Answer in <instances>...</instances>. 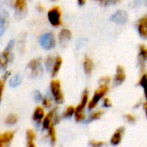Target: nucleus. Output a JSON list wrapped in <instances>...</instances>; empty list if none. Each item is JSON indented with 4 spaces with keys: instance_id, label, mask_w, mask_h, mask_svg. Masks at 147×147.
<instances>
[{
    "instance_id": "nucleus-1",
    "label": "nucleus",
    "mask_w": 147,
    "mask_h": 147,
    "mask_svg": "<svg viewBox=\"0 0 147 147\" xmlns=\"http://www.w3.org/2000/svg\"><path fill=\"white\" fill-rule=\"evenodd\" d=\"M110 83H111L110 77L104 76V77L101 78L100 82H99V86L94 91L92 97L90 98L88 107H87L89 110L91 111L93 109H96L98 106V103L100 102H102V100L107 96L108 92L109 91Z\"/></svg>"
},
{
    "instance_id": "nucleus-2",
    "label": "nucleus",
    "mask_w": 147,
    "mask_h": 147,
    "mask_svg": "<svg viewBox=\"0 0 147 147\" xmlns=\"http://www.w3.org/2000/svg\"><path fill=\"white\" fill-rule=\"evenodd\" d=\"M89 101H90V93L87 90H85L81 96L79 103L75 108L74 118L77 122H83L86 120V115L84 111L85 109L88 107Z\"/></svg>"
},
{
    "instance_id": "nucleus-3",
    "label": "nucleus",
    "mask_w": 147,
    "mask_h": 147,
    "mask_svg": "<svg viewBox=\"0 0 147 147\" xmlns=\"http://www.w3.org/2000/svg\"><path fill=\"white\" fill-rule=\"evenodd\" d=\"M50 90L52 92V95L54 98V101L60 104L64 102V94L61 90V84L60 81L58 79H53L50 83Z\"/></svg>"
},
{
    "instance_id": "nucleus-4",
    "label": "nucleus",
    "mask_w": 147,
    "mask_h": 147,
    "mask_svg": "<svg viewBox=\"0 0 147 147\" xmlns=\"http://www.w3.org/2000/svg\"><path fill=\"white\" fill-rule=\"evenodd\" d=\"M62 13L59 6H54L47 12V18L49 22L53 27H59L62 25Z\"/></svg>"
},
{
    "instance_id": "nucleus-5",
    "label": "nucleus",
    "mask_w": 147,
    "mask_h": 147,
    "mask_svg": "<svg viewBox=\"0 0 147 147\" xmlns=\"http://www.w3.org/2000/svg\"><path fill=\"white\" fill-rule=\"evenodd\" d=\"M14 47V40H10L7 47H5L4 51L0 54V68L1 69H5L7 67L8 63L11 60L12 55H11V51Z\"/></svg>"
},
{
    "instance_id": "nucleus-6",
    "label": "nucleus",
    "mask_w": 147,
    "mask_h": 147,
    "mask_svg": "<svg viewBox=\"0 0 147 147\" xmlns=\"http://www.w3.org/2000/svg\"><path fill=\"white\" fill-rule=\"evenodd\" d=\"M40 43L41 47L46 50L53 49L55 47V38L54 34L53 33H47L40 36Z\"/></svg>"
},
{
    "instance_id": "nucleus-7",
    "label": "nucleus",
    "mask_w": 147,
    "mask_h": 147,
    "mask_svg": "<svg viewBox=\"0 0 147 147\" xmlns=\"http://www.w3.org/2000/svg\"><path fill=\"white\" fill-rule=\"evenodd\" d=\"M127 79V74L126 70L122 65H117L115 69V74L114 76L113 82L115 85H121Z\"/></svg>"
},
{
    "instance_id": "nucleus-8",
    "label": "nucleus",
    "mask_w": 147,
    "mask_h": 147,
    "mask_svg": "<svg viewBox=\"0 0 147 147\" xmlns=\"http://www.w3.org/2000/svg\"><path fill=\"white\" fill-rule=\"evenodd\" d=\"M136 27L140 36L143 39L147 40V15L138 20Z\"/></svg>"
},
{
    "instance_id": "nucleus-9",
    "label": "nucleus",
    "mask_w": 147,
    "mask_h": 147,
    "mask_svg": "<svg viewBox=\"0 0 147 147\" xmlns=\"http://www.w3.org/2000/svg\"><path fill=\"white\" fill-rule=\"evenodd\" d=\"M28 68L30 70V72H31V76L32 77H37V76H39V74L42 71L40 59H32L28 64Z\"/></svg>"
},
{
    "instance_id": "nucleus-10",
    "label": "nucleus",
    "mask_w": 147,
    "mask_h": 147,
    "mask_svg": "<svg viewBox=\"0 0 147 147\" xmlns=\"http://www.w3.org/2000/svg\"><path fill=\"white\" fill-rule=\"evenodd\" d=\"M124 134H125V127H118L115 132L114 134H112L110 140H109V142L112 146H118L121 143L122 140H123V137H124Z\"/></svg>"
},
{
    "instance_id": "nucleus-11",
    "label": "nucleus",
    "mask_w": 147,
    "mask_h": 147,
    "mask_svg": "<svg viewBox=\"0 0 147 147\" xmlns=\"http://www.w3.org/2000/svg\"><path fill=\"white\" fill-rule=\"evenodd\" d=\"M139 64L140 65V70L145 71L146 63L147 61V47L144 44H140L139 46Z\"/></svg>"
},
{
    "instance_id": "nucleus-12",
    "label": "nucleus",
    "mask_w": 147,
    "mask_h": 147,
    "mask_svg": "<svg viewBox=\"0 0 147 147\" xmlns=\"http://www.w3.org/2000/svg\"><path fill=\"white\" fill-rule=\"evenodd\" d=\"M54 120H58V116L56 115V109H53L51 110L47 115H46L44 117V120H43V122H42V126H43V128L44 129H48L53 124V122L54 121ZM54 124H55V121H54Z\"/></svg>"
},
{
    "instance_id": "nucleus-13",
    "label": "nucleus",
    "mask_w": 147,
    "mask_h": 147,
    "mask_svg": "<svg viewBox=\"0 0 147 147\" xmlns=\"http://www.w3.org/2000/svg\"><path fill=\"white\" fill-rule=\"evenodd\" d=\"M83 68L86 75H90L92 73L94 70V61L92 60L91 58L88 56L84 57V61H83Z\"/></svg>"
},
{
    "instance_id": "nucleus-14",
    "label": "nucleus",
    "mask_w": 147,
    "mask_h": 147,
    "mask_svg": "<svg viewBox=\"0 0 147 147\" xmlns=\"http://www.w3.org/2000/svg\"><path fill=\"white\" fill-rule=\"evenodd\" d=\"M72 34L71 32V30L67 29V28H63L61 29V31L59 34V42L61 44H65L67 41H69L71 39Z\"/></svg>"
},
{
    "instance_id": "nucleus-15",
    "label": "nucleus",
    "mask_w": 147,
    "mask_h": 147,
    "mask_svg": "<svg viewBox=\"0 0 147 147\" xmlns=\"http://www.w3.org/2000/svg\"><path fill=\"white\" fill-rule=\"evenodd\" d=\"M62 63H63V59L61 57H56V59H54V62H53V67H52V70H51V72H52V77H55L58 75L61 66H62Z\"/></svg>"
},
{
    "instance_id": "nucleus-16",
    "label": "nucleus",
    "mask_w": 147,
    "mask_h": 147,
    "mask_svg": "<svg viewBox=\"0 0 147 147\" xmlns=\"http://www.w3.org/2000/svg\"><path fill=\"white\" fill-rule=\"evenodd\" d=\"M139 85L143 89L145 99L147 101V71H142V74L139 80Z\"/></svg>"
},
{
    "instance_id": "nucleus-17",
    "label": "nucleus",
    "mask_w": 147,
    "mask_h": 147,
    "mask_svg": "<svg viewBox=\"0 0 147 147\" xmlns=\"http://www.w3.org/2000/svg\"><path fill=\"white\" fill-rule=\"evenodd\" d=\"M6 24H7V15L0 5V35H2L4 33Z\"/></svg>"
},
{
    "instance_id": "nucleus-18",
    "label": "nucleus",
    "mask_w": 147,
    "mask_h": 147,
    "mask_svg": "<svg viewBox=\"0 0 147 147\" xmlns=\"http://www.w3.org/2000/svg\"><path fill=\"white\" fill-rule=\"evenodd\" d=\"M14 137V133L13 132H6L0 135V147L3 146L5 144H8L9 142L11 141V140Z\"/></svg>"
},
{
    "instance_id": "nucleus-19",
    "label": "nucleus",
    "mask_w": 147,
    "mask_h": 147,
    "mask_svg": "<svg viewBox=\"0 0 147 147\" xmlns=\"http://www.w3.org/2000/svg\"><path fill=\"white\" fill-rule=\"evenodd\" d=\"M103 114H104L103 110H101V109L95 110V109H93L89 115V121H95L100 120L102 117Z\"/></svg>"
},
{
    "instance_id": "nucleus-20",
    "label": "nucleus",
    "mask_w": 147,
    "mask_h": 147,
    "mask_svg": "<svg viewBox=\"0 0 147 147\" xmlns=\"http://www.w3.org/2000/svg\"><path fill=\"white\" fill-rule=\"evenodd\" d=\"M44 116H45L44 109L41 107H37L34 112V115H33L34 120L37 122H40L42 121V119L44 118Z\"/></svg>"
},
{
    "instance_id": "nucleus-21",
    "label": "nucleus",
    "mask_w": 147,
    "mask_h": 147,
    "mask_svg": "<svg viewBox=\"0 0 147 147\" xmlns=\"http://www.w3.org/2000/svg\"><path fill=\"white\" fill-rule=\"evenodd\" d=\"M47 130H48V136H49V138H50V140H51L52 144L53 145V144H55L56 140H57V138H56V130H55V127H54L53 125H52Z\"/></svg>"
},
{
    "instance_id": "nucleus-22",
    "label": "nucleus",
    "mask_w": 147,
    "mask_h": 147,
    "mask_svg": "<svg viewBox=\"0 0 147 147\" xmlns=\"http://www.w3.org/2000/svg\"><path fill=\"white\" fill-rule=\"evenodd\" d=\"M15 7L17 11L19 12L23 11L26 8V0H16Z\"/></svg>"
},
{
    "instance_id": "nucleus-23",
    "label": "nucleus",
    "mask_w": 147,
    "mask_h": 147,
    "mask_svg": "<svg viewBox=\"0 0 147 147\" xmlns=\"http://www.w3.org/2000/svg\"><path fill=\"white\" fill-rule=\"evenodd\" d=\"M21 82H22V77H21V75L16 74V75H15V76L10 79L9 84H10V86L16 87V86L19 85V84H21Z\"/></svg>"
},
{
    "instance_id": "nucleus-24",
    "label": "nucleus",
    "mask_w": 147,
    "mask_h": 147,
    "mask_svg": "<svg viewBox=\"0 0 147 147\" xmlns=\"http://www.w3.org/2000/svg\"><path fill=\"white\" fill-rule=\"evenodd\" d=\"M74 114H75V107L73 106H68L65 110L64 111V117L65 118H70L71 116H74Z\"/></svg>"
},
{
    "instance_id": "nucleus-25",
    "label": "nucleus",
    "mask_w": 147,
    "mask_h": 147,
    "mask_svg": "<svg viewBox=\"0 0 147 147\" xmlns=\"http://www.w3.org/2000/svg\"><path fill=\"white\" fill-rule=\"evenodd\" d=\"M18 118H17V115H15V114H10L9 115H8V117L6 118V121L5 122L8 124V125H13L15 123H16Z\"/></svg>"
},
{
    "instance_id": "nucleus-26",
    "label": "nucleus",
    "mask_w": 147,
    "mask_h": 147,
    "mask_svg": "<svg viewBox=\"0 0 147 147\" xmlns=\"http://www.w3.org/2000/svg\"><path fill=\"white\" fill-rule=\"evenodd\" d=\"M89 145L92 147H102L105 146V142L102 140H92L90 141Z\"/></svg>"
},
{
    "instance_id": "nucleus-27",
    "label": "nucleus",
    "mask_w": 147,
    "mask_h": 147,
    "mask_svg": "<svg viewBox=\"0 0 147 147\" xmlns=\"http://www.w3.org/2000/svg\"><path fill=\"white\" fill-rule=\"evenodd\" d=\"M102 107L105 108V109H109V108L112 107L113 103H112L111 100H110L109 97L105 96V97L102 100Z\"/></svg>"
},
{
    "instance_id": "nucleus-28",
    "label": "nucleus",
    "mask_w": 147,
    "mask_h": 147,
    "mask_svg": "<svg viewBox=\"0 0 147 147\" xmlns=\"http://www.w3.org/2000/svg\"><path fill=\"white\" fill-rule=\"evenodd\" d=\"M124 117H125V120L131 124L136 122V116L133 114H127V115H125Z\"/></svg>"
},
{
    "instance_id": "nucleus-29",
    "label": "nucleus",
    "mask_w": 147,
    "mask_h": 147,
    "mask_svg": "<svg viewBox=\"0 0 147 147\" xmlns=\"http://www.w3.org/2000/svg\"><path fill=\"white\" fill-rule=\"evenodd\" d=\"M27 138H28V141H34V140L35 139V137H36V134H35V133L33 131V130H31V129H29V130H28L27 131Z\"/></svg>"
},
{
    "instance_id": "nucleus-30",
    "label": "nucleus",
    "mask_w": 147,
    "mask_h": 147,
    "mask_svg": "<svg viewBox=\"0 0 147 147\" xmlns=\"http://www.w3.org/2000/svg\"><path fill=\"white\" fill-rule=\"evenodd\" d=\"M42 104L44 107L46 108H50L51 105H52V101L50 98L48 97H45V98H42Z\"/></svg>"
},
{
    "instance_id": "nucleus-31",
    "label": "nucleus",
    "mask_w": 147,
    "mask_h": 147,
    "mask_svg": "<svg viewBox=\"0 0 147 147\" xmlns=\"http://www.w3.org/2000/svg\"><path fill=\"white\" fill-rule=\"evenodd\" d=\"M53 62H54V60L52 59V57H48V58H47V61H46L47 68V69L52 68V67H53Z\"/></svg>"
},
{
    "instance_id": "nucleus-32",
    "label": "nucleus",
    "mask_w": 147,
    "mask_h": 147,
    "mask_svg": "<svg viewBox=\"0 0 147 147\" xmlns=\"http://www.w3.org/2000/svg\"><path fill=\"white\" fill-rule=\"evenodd\" d=\"M121 2V0H106V2L103 3L105 5H112V4H117Z\"/></svg>"
},
{
    "instance_id": "nucleus-33",
    "label": "nucleus",
    "mask_w": 147,
    "mask_h": 147,
    "mask_svg": "<svg viewBox=\"0 0 147 147\" xmlns=\"http://www.w3.org/2000/svg\"><path fill=\"white\" fill-rule=\"evenodd\" d=\"M34 96L36 101H42V96L39 91H35L34 94Z\"/></svg>"
},
{
    "instance_id": "nucleus-34",
    "label": "nucleus",
    "mask_w": 147,
    "mask_h": 147,
    "mask_svg": "<svg viewBox=\"0 0 147 147\" xmlns=\"http://www.w3.org/2000/svg\"><path fill=\"white\" fill-rule=\"evenodd\" d=\"M3 87H4L3 80H0V102H1V100H2V96H3Z\"/></svg>"
},
{
    "instance_id": "nucleus-35",
    "label": "nucleus",
    "mask_w": 147,
    "mask_h": 147,
    "mask_svg": "<svg viewBox=\"0 0 147 147\" xmlns=\"http://www.w3.org/2000/svg\"><path fill=\"white\" fill-rule=\"evenodd\" d=\"M143 109H144V111H145V114H146V116L147 118V101L146 100L145 102H144V103H143Z\"/></svg>"
},
{
    "instance_id": "nucleus-36",
    "label": "nucleus",
    "mask_w": 147,
    "mask_h": 147,
    "mask_svg": "<svg viewBox=\"0 0 147 147\" xmlns=\"http://www.w3.org/2000/svg\"><path fill=\"white\" fill-rule=\"evenodd\" d=\"M86 2H87V0H78V3L81 6L84 5L86 3Z\"/></svg>"
},
{
    "instance_id": "nucleus-37",
    "label": "nucleus",
    "mask_w": 147,
    "mask_h": 147,
    "mask_svg": "<svg viewBox=\"0 0 147 147\" xmlns=\"http://www.w3.org/2000/svg\"><path fill=\"white\" fill-rule=\"evenodd\" d=\"M28 146L34 147L35 146V145L34 144V142H33V141H28Z\"/></svg>"
},
{
    "instance_id": "nucleus-38",
    "label": "nucleus",
    "mask_w": 147,
    "mask_h": 147,
    "mask_svg": "<svg viewBox=\"0 0 147 147\" xmlns=\"http://www.w3.org/2000/svg\"><path fill=\"white\" fill-rule=\"evenodd\" d=\"M37 8H38V10H40V11H42V10H43V7H42L40 4H38Z\"/></svg>"
},
{
    "instance_id": "nucleus-39",
    "label": "nucleus",
    "mask_w": 147,
    "mask_h": 147,
    "mask_svg": "<svg viewBox=\"0 0 147 147\" xmlns=\"http://www.w3.org/2000/svg\"><path fill=\"white\" fill-rule=\"evenodd\" d=\"M94 1H96V2H99V3H104L106 2V0H94Z\"/></svg>"
}]
</instances>
